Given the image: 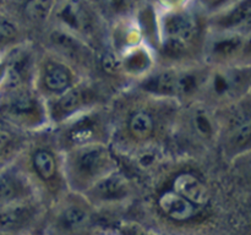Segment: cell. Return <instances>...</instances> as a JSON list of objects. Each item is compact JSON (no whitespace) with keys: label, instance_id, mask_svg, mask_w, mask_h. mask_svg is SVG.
Segmentation results:
<instances>
[{"label":"cell","instance_id":"7c38bea8","mask_svg":"<svg viewBox=\"0 0 251 235\" xmlns=\"http://www.w3.org/2000/svg\"><path fill=\"white\" fill-rule=\"evenodd\" d=\"M250 19V0H240L232 9L226 11L220 19L217 20V26L225 29L238 28L247 24Z\"/></svg>","mask_w":251,"mask_h":235},{"label":"cell","instance_id":"ac0fdd59","mask_svg":"<svg viewBox=\"0 0 251 235\" xmlns=\"http://www.w3.org/2000/svg\"><path fill=\"white\" fill-rule=\"evenodd\" d=\"M19 27L10 17L0 12V54L10 49L19 38Z\"/></svg>","mask_w":251,"mask_h":235},{"label":"cell","instance_id":"8fae6325","mask_svg":"<svg viewBox=\"0 0 251 235\" xmlns=\"http://www.w3.org/2000/svg\"><path fill=\"white\" fill-rule=\"evenodd\" d=\"M244 47V39L240 34L226 33L222 37H217L210 46V53L213 59L226 60L237 55Z\"/></svg>","mask_w":251,"mask_h":235},{"label":"cell","instance_id":"e0dca14e","mask_svg":"<svg viewBox=\"0 0 251 235\" xmlns=\"http://www.w3.org/2000/svg\"><path fill=\"white\" fill-rule=\"evenodd\" d=\"M53 10L54 0H26L24 5L25 16L36 24L46 22Z\"/></svg>","mask_w":251,"mask_h":235},{"label":"cell","instance_id":"7a4b0ae2","mask_svg":"<svg viewBox=\"0 0 251 235\" xmlns=\"http://www.w3.org/2000/svg\"><path fill=\"white\" fill-rule=\"evenodd\" d=\"M56 15L65 29L75 36H90L97 27L95 10L87 0H63Z\"/></svg>","mask_w":251,"mask_h":235},{"label":"cell","instance_id":"ffe728a7","mask_svg":"<svg viewBox=\"0 0 251 235\" xmlns=\"http://www.w3.org/2000/svg\"><path fill=\"white\" fill-rule=\"evenodd\" d=\"M149 56H147L146 54H145V51L142 50L132 51L131 55L127 56V58L125 59V61H123V66L126 68L127 70L132 71L145 70V68L149 66Z\"/></svg>","mask_w":251,"mask_h":235},{"label":"cell","instance_id":"277c9868","mask_svg":"<svg viewBox=\"0 0 251 235\" xmlns=\"http://www.w3.org/2000/svg\"><path fill=\"white\" fill-rule=\"evenodd\" d=\"M172 188L198 207H202L210 200V192L206 185L191 171H181L176 174Z\"/></svg>","mask_w":251,"mask_h":235},{"label":"cell","instance_id":"3957f363","mask_svg":"<svg viewBox=\"0 0 251 235\" xmlns=\"http://www.w3.org/2000/svg\"><path fill=\"white\" fill-rule=\"evenodd\" d=\"M91 192L97 200L113 202L126 197L130 192V185L122 173L112 170L91 185Z\"/></svg>","mask_w":251,"mask_h":235},{"label":"cell","instance_id":"484cf974","mask_svg":"<svg viewBox=\"0 0 251 235\" xmlns=\"http://www.w3.org/2000/svg\"><path fill=\"white\" fill-rule=\"evenodd\" d=\"M1 2H2V0H0V4H1Z\"/></svg>","mask_w":251,"mask_h":235},{"label":"cell","instance_id":"8992f818","mask_svg":"<svg viewBox=\"0 0 251 235\" xmlns=\"http://www.w3.org/2000/svg\"><path fill=\"white\" fill-rule=\"evenodd\" d=\"M158 207L162 212L176 222H186L195 217L199 212L198 206L191 203L173 188L166 190L159 195Z\"/></svg>","mask_w":251,"mask_h":235},{"label":"cell","instance_id":"cb8c5ba5","mask_svg":"<svg viewBox=\"0 0 251 235\" xmlns=\"http://www.w3.org/2000/svg\"><path fill=\"white\" fill-rule=\"evenodd\" d=\"M228 0H206V4L208 5V7H220L221 5H223L225 2H227Z\"/></svg>","mask_w":251,"mask_h":235},{"label":"cell","instance_id":"d4e9b609","mask_svg":"<svg viewBox=\"0 0 251 235\" xmlns=\"http://www.w3.org/2000/svg\"><path fill=\"white\" fill-rule=\"evenodd\" d=\"M4 70H5V66L0 65V82H1L2 76H4Z\"/></svg>","mask_w":251,"mask_h":235},{"label":"cell","instance_id":"5bb4252c","mask_svg":"<svg viewBox=\"0 0 251 235\" xmlns=\"http://www.w3.org/2000/svg\"><path fill=\"white\" fill-rule=\"evenodd\" d=\"M127 126H129V131L132 137L137 140H146L153 132V118L147 110H136L130 115Z\"/></svg>","mask_w":251,"mask_h":235},{"label":"cell","instance_id":"6da1fadb","mask_svg":"<svg viewBox=\"0 0 251 235\" xmlns=\"http://www.w3.org/2000/svg\"><path fill=\"white\" fill-rule=\"evenodd\" d=\"M70 174L78 181L91 183L114 170V159L104 144L91 143L76 146L68 159Z\"/></svg>","mask_w":251,"mask_h":235},{"label":"cell","instance_id":"d6986e66","mask_svg":"<svg viewBox=\"0 0 251 235\" xmlns=\"http://www.w3.org/2000/svg\"><path fill=\"white\" fill-rule=\"evenodd\" d=\"M88 220V213L78 206H70L63 212L60 222L66 229H78L83 227Z\"/></svg>","mask_w":251,"mask_h":235},{"label":"cell","instance_id":"2e32d148","mask_svg":"<svg viewBox=\"0 0 251 235\" xmlns=\"http://www.w3.org/2000/svg\"><path fill=\"white\" fill-rule=\"evenodd\" d=\"M178 78L179 75H176L174 71H162V72L153 76L151 80H149L147 88L152 92L158 93V94H176L178 93Z\"/></svg>","mask_w":251,"mask_h":235},{"label":"cell","instance_id":"52a82bcc","mask_svg":"<svg viewBox=\"0 0 251 235\" xmlns=\"http://www.w3.org/2000/svg\"><path fill=\"white\" fill-rule=\"evenodd\" d=\"M166 39H173L188 46L196 32L195 22L185 12H172L163 21Z\"/></svg>","mask_w":251,"mask_h":235},{"label":"cell","instance_id":"ba28073f","mask_svg":"<svg viewBox=\"0 0 251 235\" xmlns=\"http://www.w3.org/2000/svg\"><path fill=\"white\" fill-rule=\"evenodd\" d=\"M85 104V94L80 87L73 86L61 94L56 95L53 105V117L55 120H63L75 114Z\"/></svg>","mask_w":251,"mask_h":235},{"label":"cell","instance_id":"44dd1931","mask_svg":"<svg viewBox=\"0 0 251 235\" xmlns=\"http://www.w3.org/2000/svg\"><path fill=\"white\" fill-rule=\"evenodd\" d=\"M93 137V130L88 125H80L76 126L75 129L71 130L70 140L74 143V147L82 146V144L91 143Z\"/></svg>","mask_w":251,"mask_h":235},{"label":"cell","instance_id":"30bf717a","mask_svg":"<svg viewBox=\"0 0 251 235\" xmlns=\"http://www.w3.org/2000/svg\"><path fill=\"white\" fill-rule=\"evenodd\" d=\"M32 212L28 206L6 205L0 208V233L20 229L31 219Z\"/></svg>","mask_w":251,"mask_h":235},{"label":"cell","instance_id":"5b68a950","mask_svg":"<svg viewBox=\"0 0 251 235\" xmlns=\"http://www.w3.org/2000/svg\"><path fill=\"white\" fill-rule=\"evenodd\" d=\"M42 85L47 92L59 95L74 86V73L60 61H47L42 70Z\"/></svg>","mask_w":251,"mask_h":235},{"label":"cell","instance_id":"603a6c76","mask_svg":"<svg viewBox=\"0 0 251 235\" xmlns=\"http://www.w3.org/2000/svg\"><path fill=\"white\" fill-rule=\"evenodd\" d=\"M10 141H11V135H10L6 130L0 127V151L4 149L5 147L9 144Z\"/></svg>","mask_w":251,"mask_h":235},{"label":"cell","instance_id":"9c48e42d","mask_svg":"<svg viewBox=\"0 0 251 235\" xmlns=\"http://www.w3.org/2000/svg\"><path fill=\"white\" fill-rule=\"evenodd\" d=\"M7 94L9 99H7L6 110L10 115L16 118H28L36 112L37 99L27 88L20 87Z\"/></svg>","mask_w":251,"mask_h":235},{"label":"cell","instance_id":"4fadbf2b","mask_svg":"<svg viewBox=\"0 0 251 235\" xmlns=\"http://www.w3.org/2000/svg\"><path fill=\"white\" fill-rule=\"evenodd\" d=\"M24 191V184L19 175L11 171L0 173V206H6L16 201Z\"/></svg>","mask_w":251,"mask_h":235},{"label":"cell","instance_id":"7402d4cb","mask_svg":"<svg viewBox=\"0 0 251 235\" xmlns=\"http://www.w3.org/2000/svg\"><path fill=\"white\" fill-rule=\"evenodd\" d=\"M102 64H103V69L110 73L119 72L123 68V61H120L119 59L112 53H107L104 56H103Z\"/></svg>","mask_w":251,"mask_h":235},{"label":"cell","instance_id":"9a60e30c","mask_svg":"<svg viewBox=\"0 0 251 235\" xmlns=\"http://www.w3.org/2000/svg\"><path fill=\"white\" fill-rule=\"evenodd\" d=\"M32 164L42 180L49 181L55 176L58 164L54 154L48 149H37L32 157Z\"/></svg>","mask_w":251,"mask_h":235}]
</instances>
